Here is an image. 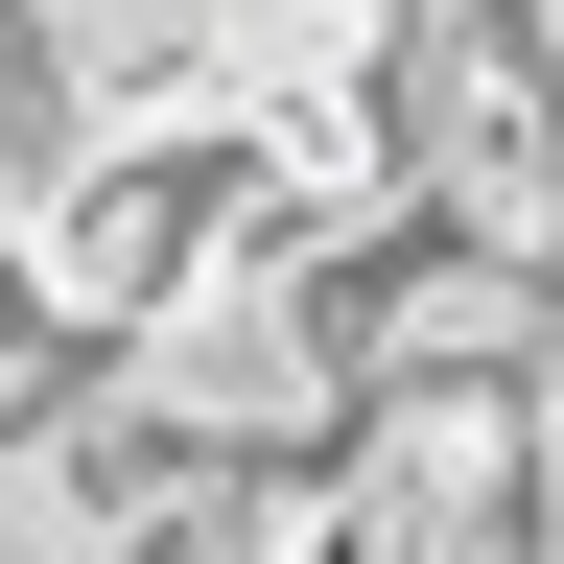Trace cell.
<instances>
[{"label": "cell", "instance_id": "obj_1", "mask_svg": "<svg viewBox=\"0 0 564 564\" xmlns=\"http://www.w3.org/2000/svg\"><path fill=\"white\" fill-rule=\"evenodd\" d=\"M377 188L423 236H494V259H564V47L518 0H423L377 47Z\"/></svg>", "mask_w": 564, "mask_h": 564}, {"label": "cell", "instance_id": "obj_2", "mask_svg": "<svg viewBox=\"0 0 564 564\" xmlns=\"http://www.w3.org/2000/svg\"><path fill=\"white\" fill-rule=\"evenodd\" d=\"M306 329H329V400H541L564 377V259L377 212L352 259H306Z\"/></svg>", "mask_w": 564, "mask_h": 564}]
</instances>
